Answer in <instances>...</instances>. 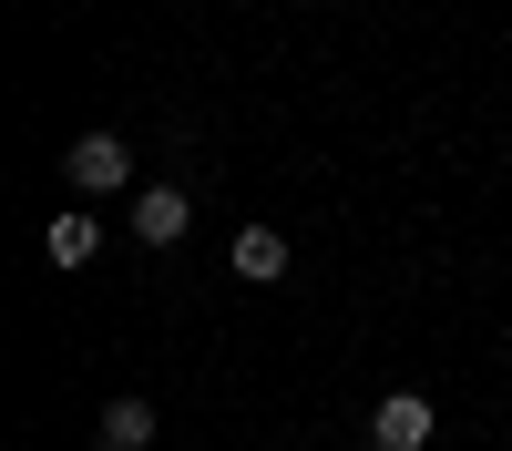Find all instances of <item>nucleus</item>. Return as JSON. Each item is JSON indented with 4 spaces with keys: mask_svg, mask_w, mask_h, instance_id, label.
Returning a JSON list of instances; mask_svg holds the SVG:
<instances>
[{
    "mask_svg": "<svg viewBox=\"0 0 512 451\" xmlns=\"http://www.w3.org/2000/svg\"><path fill=\"white\" fill-rule=\"evenodd\" d=\"M185 226H195V195H175V185H144L134 195V236L144 246H185Z\"/></svg>",
    "mask_w": 512,
    "mask_h": 451,
    "instance_id": "3",
    "label": "nucleus"
},
{
    "mask_svg": "<svg viewBox=\"0 0 512 451\" xmlns=\"http://www.w3.org/2000/svg\"><path fill=\"white\" fill-rule=\"evenodd\" d=\"M144 441H154V400H134V390L103 400V451H144Z\"/></svg>",
    "mask_w": 512,
    "mask_h": 451,
    "instance_id": "6",
    "label": "nucleus"
},
{
    "mask_svg": "<svg viewBox=\"0 0 512 451\" xmlns=\"http://www.w3.org/2000/svg\"><path fill=\"white\" fill-rule=\"evenodd\" d=\"M369 441H379V451H431V400H420V390H390V400L369 410Z\"/></svg>",
    "mask_w": 512,
    "mask_h": 451,
    "instance_id": "2",
    "label": "nucleus"
},
{
    "mask_svg": "<svg viewBox=\"0 0 512 451\" xmlns=\"http://www.w3.org/2000/svg\"><path fill=\"white\" fill-rule=\"evenodd\" d=\"M236 277H246V287H277V277H287V236H277V226H246V236H236Z\"/></svg>",
    "mask_w": 512,
    "mask_h": 451,
    "instance_id": "5",
    "label": "nucleus"
},
{
    "mask_svg": "<svg viewBox=\"0 0 512 451\" xmlns=\"http://www.w3.org/2000/svg\"><path fill=\"white\" fill-rule=\"evenodd\" d=\"M62 185H72V195H123V185H134V154H123V134H82V144L62 154Z\"/></svg>",
    "mask_w": 512,
    "mask_h": 451,
    "instance_id": "1",
    "label": "nucleus"
},
{
    "mask_svg": "<svg viewBox=\"0 0 512 451\" xmlns=\"http://www.w3.org/2000/svg\"><path fill=\"white\" fill-rule=\"evenodd\" d=\"M93 246H103V226L82 216V205H62V216L41 226V257H52V267H93Z\"/></svg>",
    "mask_w": 512,
    "mask_h": 451,
    "instance_id": "4",
    "label": "nucleus"
}]
</instances>
